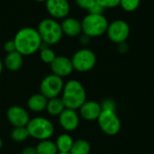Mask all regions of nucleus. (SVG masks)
<instances>
[{"label":"nucleus","instance_id":"obj_1","mask_svg":"<svg viewBox=\"0 0 154 154\" xmlns=\"http://www.w3.org/2000/svg\"><path fill=\"white\" fill-rule=\"evenodd\" d=\"M16 51L23 56H28L40 51L42 41L37 31L33 27H23L20 29L13 39Z\"/></svg>","mask_w":154,"mask_h":154},{"label":"nucleus","instance_id":"obj_2","mask_svg":"<svg viewBox=\"0 0 154 154\" xmlns=\"http://www.w3.org/2000/svg\"><path fill=\"white\" fill-rule=\"evenodd\" d=\"M65 107L69 109L77 110L87 101V94L83 85L76 80H69L64 84L61 97Z\"/></svg>","mask_w":154,"mask_h":154},{"label":"nucleus","instance_id":"obj_3","mask_svg":"<svg viewBox=\"0 0 154 154\" xmlns=\"http://www.w3.org/2000/svg\"><path fill=\"white\" fill-rule=\"evenodd\" d=\"M108 24L104 14H88L81 21L82 32L88 38L99 37L106 32Z\"/></svg>","mask_w":154,"mask_h":154},{"label":"nucleus","instance_id":"obj_4","mask_svg":"<svg viewBox=\"0 0 154 154\" xmlns=\"http://www.w3.org/2000/svg\"><path fill=\"white\" fill-rule=\"evenodd\" d=\"M37 31L42 42L50 46L58 43L63 36L60 23L53 18H45L42 20L38 24Z\"/></svg>","mask_w":154,"mask_h":154},{"label":"nucleus","instance_id":"obj_5","mask_svg":"<svg viewBox=\"0 0 154 154\" xmlns=\"http://www.w3.org/2000/svg\"><path fill=\"white\" fill-rule=\"evenodd\" d=\"M29 135L37 140H48L54 133L52 123L44 117H34L30 119L26 125Z\"/></svg>","mask_w":154,"mask_h":154},{"label":"nucleus","instance_id":"obj_6","mask_svg":"<svg viewBox=\"0 0 154 154\" xmlns=\"http://www.w3.org/2000/svg\"><path fill=\"white\" fill-rule=\"evenodd\" d=\"M73 69L79 72L91 70L97 63V56L93 51L83 48L77 51L71 58Z\"/></svg>","mask_w":154,"mask_h":154},{"label":"nucleus","instance_id":"obj_7","mask_svg":"<svg viewBox=\"0 0 154 154\" xmlns=\"http://www.w3.org/2000/svg\"><path fill=\"white\" fill-rule=\"evenodd\" d=\"M97 122L100 129L107 135H116L121 129V121L113 109H102Z\"/></svg>","mask_w":154,"mask_h":154},{"label":"nucleus","instance_id":"obj_8","mask_svg":"<svg viewBox=\"0 0 154 154\" xmlns=\"http://www.w3.org/2000/svg\"><path fill=\"white\" fill-rule=\"evenodd\" d=\"M64 88V82L62 78L54 74L46 76L40 84V91L48 99L58 97L62 92Z\"/></svg>","mask_w":154,"mask_h":154},{"label":"nucleus","instance_id":"obj_9","mask_svg":"<svg viewBox=\"0 0 154 154\" xmlns=\"http://www.w3.org/2000/svg\"><path fill=\"white\" fill-rule=\"evenodd\" d=\"M106 33L112 42L120 44L125 42L128 39L130 35V26L125 20L117 19L108 24Z\"/></svg>","mask_w":154,"mask_h":154},{"label":"nucleus","instance_id":"obj_10","mask_svg":"<svg viewBox=\"0 0 154 154\" xmlns=\"http://www.w3.org/2000/svg\"><path fill=\"white\" fill-rule=\"evenodd\" d=\"M46 10L53 19H64L68 17L70 5L68 0H47Z\"/></svg>","mask_w":154,"mask_h":154},{"label":"nucleus","instance_id":"obj_11","mask_svg":"<svg viewBox=\"0 0 154 154\" xmlns=\"http://www.w3.org/2000/svg\"><path fill=\"white\" fill-rule=\"evenodd\" d=\"M50 66H51L52 74L60 78L69 76L74 70L71 59H69L68 57L61 56V55L56 56V58L50 64Z\"/></svg>","mask_w":154,"mask_h":154},{"label":"nucleus","instance_id":"obj_12","mask_svg":"<svg viewBox=\"0 0 154 154\" xmlns=\"http://www.w3.org/2000/svg\"><path fill=\"white\" fill-rule=\"evenodd\" d=\"M7 120L14 127H22L26 126L30 121V116L28 112L19 106H11L6 113Z\"/></svg>","mask_w":154,"mask_h":154},{"label":"nucleus","instance_id":"obj_13","mask_svg":"<svg viewBox=\"0 0 154 154\" xmlns=\"http://www.w3.org/2000/svg\"><path fill=\"white\" fill-rule=\"evenodd\" d=\"M59 122L65 131L72 132L76 130L79 125V116L76 110L65 108L59 116Z\"/></svg>","mask_w":154,"mask_h":154},{"label":"nucleus","instance_id":"obj_14","mask_svg":"<svg viewBox=\"0 0 154 154\" xmlns=\"http://www.w3.org/2000/svg\"><path fill=\"white\" fill-rule=\"evenodd\" d=\"M101 105L96 101H86L79 107V113L81 117L87 121L97 120L101 114Z\"/></svg>","mask_w":154,"mask_h":154},{"label":"nucleus","instance_id":"obj_15","mask_svg":"<svg viewBox=\"0 0 154 154\" xmlns=\"http://www.w3.org/2000/svg\"><path fill=\"white\" fill-rule=\"evenodd\" d=\"M63 35L65 34L68 37H77L82 33L81 21L74 17H66L62 19L60 23Z\"/></svg>","mask_w":154,"mask_h":154},{"label":"nucleus","instance_id":"obj_16","mask_svg":"<svg viewBox=\"0 0 154 154\" xmlns=\"http://www.w3.org/2000/svg\"><path fill=\"white\" fill-rule=\"evenodd\" d=\"M23 63V56L18 51H13L10 53H6L4 66L10 71H17L19 70Z\"/></svg>","mask_w":154,"mask_h":154},{"label":"nucleus","instance_id":"obj_17","mask_svg":"<svg viewBox=\"0 0 154 154\" xmlns=\"http://www.w3.org/2000/svg\"><path fill=\"white\" fill-rule=\"evenodd\" d=\"M47 103H48V98L40 93V94H34L32 97H30L27 102V106L31 111L40 113L44 109H46Z\"/></svg>","mask_w":154,"mask_h":154},{"label":"nucleus","instance_id":"obj_18","mask_svg":"<svg viewBox=\"0 0 154 154\" xmlns=\"http://www.w3.org/2000/svg\"><path fill=\"white\" fill-rule=\"evenodd\" d=\"M65 108H66L65 105L61 98L54 97V98L48 99L46 110L49 115L53 116H58L63 112Z\"/></svg>","mask_w":154,"mask_h":154},{"label":"nucleus","instance_id":"obj_19","mask_svg":"<svg viewBox=\"0 0 154 154\" xmlns=\"http://www.w3.org/2000/svg\"><path fill=\"white\" fill-rule=\"evenodd\" d=\"M73 143H74V141H73L72 137L69 134H62L57 138V140L55 142V144L57 146V149H58L59 152L67 153V152H70Z\"/></svg>","mask_w":154,"mask_h":154},{"label":"nucleus","instance_id":"obj_20","mask_svg":"<svg viewBox=\"0 0 154 154\" xmlns=\"http://www.w3.org/2000/svg\"><path fill=\"white\" fill-rule=\"evenodd\" d=\"M35 148L37 154H57L59 152L55 143L49 139L40 141Z\"/></svg>","mask_w":154,"mask_h":154},{"label":"nucleus","instance_id":"obj_21","mask_svg":"<svg viewBox=\"0 0 154 154\" xmlns=\"http://www.w3.org/2000/svg\"><path fill=\"white\" fill-rule=\"evenodd\" d=\"M91 151V146L89 143L86 140L79 139L74 141L71 150L69 152L70 154H89Z\"/></svg>","mask_w":154,"mask_h":154},{"label":"nucleus","instance_id":"obj_22","mask_svg":"<svg viewBox=\"0 0 154 154\" xmlns=\"http://www.w3.org/2000/svg\"><path fill=\"white\" fill-rule=\"evenodd\" d=\"M40 58H41L42 62L47 63V64H51L53 61V60L56 58V54L50 48V45L42 42V46L40 48Z\"/></svg>","mask_w":154,"mask_h":154},{"label":"nucleus","instance_id":"obj_23","mask_svg":"<svg viewBox=\"0 0 154 154\" xmlns=\"http://www.w3.org/2000/svg\"><path fill=\"white\" fill-rule=\"evenodd\" d=\"M29 133L26 128V126H22V127H14L11 133V138L17 143H22L27 140L29 137Z\"/></svg>","mask_w":154,"mask_h":154},{"label":"nucleus","instance_id":"obj_24","mask_svg":"<svg viewBox=\"0 0 154 154\" xmlns=\"http://www.w3.org/2000/svg\"><path fill=\"white\" fill-rule=\"evenodd\" d=\"M141 0H121L120 6L125 12H134L139 8Z\"/></svg>","mask_w":154,"mask_h":154},{"label":"nucleus","instance_id":"obj_25","mask_svg":"<svg viewBox=\"0 0 154 154\" xmlns=\"http://www.w3.org/2000/svg\"><path fill=\"white\" fill-rule=\"evenodd\" d=\"M121 0H97V2L105 9L116 8L120 5Z\"/></svg>","mask_w":154,"mask_h":154},{"label":"nucleus","instance_id":"obj_26","mask_svg":"<svg viewBox=\"0 0 154 154\" xmlns=\"http://www.w3.org/2000/svg\"><path fill=\"white\" fill-rule=\"evenodd\" d=\"M75 2L79 7L88 11L97 3V0H75Z\"/></svg>","mask_w":154,"mask_h":154},{"label":"nucleus","instance_id":"obj_27","mask_svg":"<svg viewBox=\"0 0 154 154\" xmlns=\"http://www.w3.org/2000/svg\"><path fill=\"white\" fill-rule=\"evenodd\" d=\"M4 50L6 53H10V52H13V51H15L16 49H15V44H14V40H8L5 42L4 44Z\"/></svg>","mask_w":154,"mask_h":154},{"label":"nucleus","instance_id":"obj_28","mask_svg":"<svg viewBox=\"0 0 154 154\" xmlns=\"http://www.w3.org/2000/svg\"><path fill=\"white\" fill-rule=\"evenodd\" d=\"M106 9L105 8H103L97 2L88 11V14H103V13H104V11H105Z\"/></svg>","mask_w":154,"mask_h":154},{"label":"nucleus","instance_id":"obj_29","mask_svg":"<svg viewBox=\"0 0 154 154\" xmlns=\"http://www.w3.org/2000/svg\"><path fill=\"white\" fill-rule=\"evenodd\" d=\"M21 154H37L36 148L33 146H27L22 151Z\"/></svg>","mask_w":154,"mask_h":154},{"label":"nucleus","instance_id":"obj_30","mask_svg":"<svg viewBox=\"0 0 154 154\" xmlns=\"http://www.w3.org/2000/svg\"><path fill=\"white\" fill-rule=\"evenodd\" d=\"M3 69H4V62L0 60V75L3 71Z\"/></svg>","mask_w":154,"mask_h":154},{"label":"nucleus","instance_id":"obj_31","mask_svg":"<svg viewBox=\"0 0 154 154\" xmlns=\"http://www.w3.org/2000/svg\"><path fill=\"white\" fill-rule=\"evenodd\" d=\"M2 147H3V141H2V139L0 138V150L2 149Z\"/></svg>","mask_w":154,"mask_h":154},{"label":"nucleus","instance_id":"obj_32","mask_svg":"<svg viewBox=\"0 0 154 154\" xmlns=\"http://www.w3.org/2000/svg\"><path fill=\"white\" fill-rule=\"evenodd\" d=\"M34 1H36V2H39V3H42V2H46L47 0H34Z\"/></svg>","mask_w":154,"mask_h":154},{"label":"nucleus","instance_id":"obj_33","mask_svg":"<svg viewBox=\"0 0 154 154\" xmlns=\"http://www.w3.org/2000/svg\"><path fill=\"white\" fill-rule=\"evenodd\" d=\"M57 154H70L69 152H67V153H65V152H58Z\"/></svg>","mask_w":154,"mask_h":154}]
</instances>
